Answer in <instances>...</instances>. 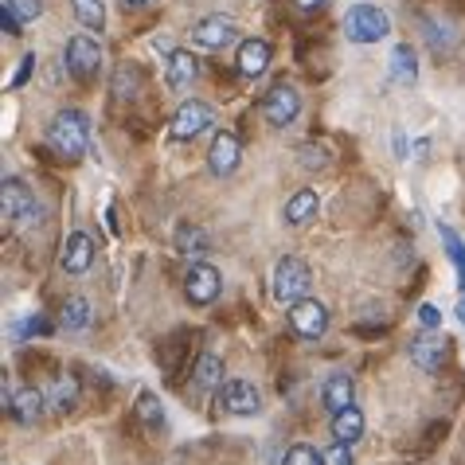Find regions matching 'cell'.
<instances>
[{"label": "cell", "instance_id": "cell-8", "mask_svg": "<svg viewBox=\"0 0 465 465\" xmlns=\"http://www.w3.org/2000/svg\"><path fill=\"white\" fill-rule=\"evenodd\" d=\"M219 290H223V274L212 266V262H196L184 274V297H188V305H212Z\"/></svg>", "mask_w": 465, "mask_h": 465}, {"label": "cell", "instance_id": "cell-18", "mask_svg": "<svg viewBox=\"0 0 465 465\" xmlns=\"http://www.w3.org/2000/svg\"><path fill=\"white\" fill-rule=\"evenodd\" d=\"M227 380H223V360H219L215 352H200V360H196V368H192V387L196 391H203V395H212V391H219Z\"/></svg>", "mask_w": 465, "mask_h": 465}, {"label": "cell", "instance_id": "cell-2", "mask_svg": "<svg viewBox=\"0 0 465 465\" xmlns=\"http://www.w3.org/2000/svg\"><path fill=\"white\" fill-rule=\"evenodd\" d=\"M309 286H313V270H309L305 258H297V254L278 258L274 274H270V297H274V302H282V305L305 302Z\"/></svg>", "mask_w": 465, "mask_h": 465}, {"label": "cell", "instance_id": "cell-3", "mask_svg": "<svg viewBox=\"0 0 465 465\" xmlns=\"http://www.w3.org/2000/svg\"><path fill=\"white\" fill-rule=\"evenodd\" d=\"M391 32V20L380 5H352L344 12V35L352 44H380Z\"/></svg>", "mask_w": 465, "mask_h": 465}, {"label": "cell", "instance_id": "cell-12", "mask_svg": "<svg viewBox=\"0 0 465 465\" xmlns=\"http://www.w3.org/2000/svg\"><path fill=\"white\" fill-rule=\"evenodd\" d=\"M94 254H98L94 235H86V231H74V235L63 242L59 262H63V270H67V274H86V270L94 266Z\"/></svg>", "mask_w": 465, "mask_h": 465}, {"label": "cell", "instance_id": "cell-16", "mask_svg": "<svg viewBox=\"0 0 465 465\" xmlns=\"http://www.w3.org/2000/svg\"><path fill=\"white\" fill-rule=\"evenodd\" d=\"M352 395H356V383H352V376H344V371H332V376L321 383V407H325L329 415H341L344 407H352Z\"/></svg>", "mask_w": 465, "mask_h": 465}, {"label": "cell", "instance_id": "cell-21", "mask_svg": "<svg viewBox=\"0 0 465 465\" xmlns=\"http://www.w3.org/2000/svg\"><path fill=\"white\" fill-rule=\"evenodd\" d=\"M364 438V411L356 403L344 407L341 415H332V442H344V446H356Z\"/></svg>", "mask_w": 465, "mask_h": 465}, {"label": "cell", "instance_id": "cell-11", "mask_svg": "<svg viewBox=\"0 0 465 465\" xmlns=\"http://www.w3.org/2000/svg\"><path fill=\"white\" fill-rule=\"evenodd\" d=\"M212 122H215V114H212L208 102H184V106L176 110L169 134H173L176 141H192V137H200Z\"/></svg>", "mask_w": 465, "mask_h": 465}, {"label": "cell", "instance_id": "cell-39", "mask_svg": "<svg viewBox=\"0 0 465 465\" xmlns=\"http://www.w3.org/2000/svg\"><path fill=\"white\" fill-rule=\"evenodd\" d=\"M125 5H134V8H137V5H149V0H125Z\"/></svg>", "mask_w": 465, "mask_h": 465}, {"label": "cell", "instance_id": "cell-10", "mask_svg": "<svg viewBox=\"0 0 465 465\" xmlns=\"http://www.w3.org/2000/svg\"><path fill=\"white\" fill-rule=\"evenodd\" d=\"M290 329L297 332V337H305V341L325 337V329H329V309L321 305V302H313V297H305V302L290 305Z\"/></svg>", "mask_w": 465, "mask_h": 465}, {"label": "cell", "instance_id": "cell-30", "mask_svg": "<svg viewBox=\"0 0 465 465\" xmlns=\"http://www.w3.org/2000/svg\"><path fill=\"white\" fill-rule=\"evenodd\" d=\"M0 5H8L12 12L20 16V24H32L44 16V0H0Z\"/></svg>", "mask_w": 465, "mask_h": 465}, {"label": "cell", "instance_id": "cell-20", "mask_svg": "<svg viewBox=\"0 0 465 465\" xmlns=\"http://www.w3.org/2000/svg\"><path fill=\"white\" fill-rule=\"evenodd\" d=\"M196 79H200L196 55H188V51H173V55H169V67H164V83H169L173 90H188Z\"/></svg>", "mask_w": 465, "mask_h": 465}, {"label": "cell", "instance_id": "cell-13", "mask_svg": "<svg viewBox=\"0 0 465 465\" xmlns=\"http://www.w3.org/2000/svg\"><path fill=\"white\" fill-rule=\"evenodd\" d=\"M242 157V141L231 134V129H219L215 141H212V153H208V169L215 176H231L235 173V164Z\"/></svg>", "mask_w": 465, "mask_h": 465}, {"label": "cell", "instance_id": "cell-33", "mask_svg": "<svg viewBox=\"0 0 465 465\" xmlns=\"http://www.w3.org/2000/svg\"><path fill=\"white\" fill-rule=\"evenodd\" d=\"M32 71H35V51H24V59H20L16 74H12L8 90H16V86H24V83H28V79H32Z\"/></svg>", "mask_w": 465, "mask_h": 465}, {"label": "cell", "instance_id": "cell-7", "mask_svg": "<svg viewBox=\"0 0 465 465\" xmlns=\"http://www.w3.org/2000/svg\"><path fill=\"white\" fill-rule=\"evenodd\" d=\"M297 114H302V94L290 86V83H278V86H270L266 90V98H262V118L274 125V129H286Z\"/></svg>", "mask_w": 465, "mask_h": 465}, {"label": "cell", "instance_id": "cell-6", "mask_svg": "<svg viewBox=\"0 0 465 465\" xmlns=\"http://www.w3.org/2000/svg\"><path fill=\"white\" fill-rule=\"evenodd\" d=\"M219 407L235 419H254L262 411V395H258V387L251 380H227L219 387Z\"/></svg>", "mask_w": 465, "mask_h": 465}, {"label": "cell", "instance_id": "cell-9", "mask_svg": "<svg viewBox=\"0 0 465 465\" xmlns=\"http://www.w3.org/2000/svg\"><path fill=\"white\" fill-rule=\"evenodd\" d=\"M446 356H450V341L442 337V332L426 329L422 337L411 341V364H415L419 371H442L446 368Z\"/></svg>", "mask_w": 465, "mask_h": 465}, {"label": "cell", "instance_id": "cell-22", "mask_svg": "<svg viewBox=\"0 0 465 465\" xmlns=\"http://www.w3.org/2000/svg\"><path fill=\"white\" fill-rule=\"evenodd\" d=\"M90 321H94V309H90V302L86 297H67L63 302V309H59V329L63 332H86L90 329Z\"/></svg>", "mask_w": 465, "mask_h": 465}, {"label": "cell", "instance_id": "cell-17", "mask_svg": "<svg viewBox=\"0 0 465 465\" xmlns=\"http://www.w3.org/2000/svg\"><path fill=\"white\" fill-rule=\"evenodd\" d=\"M270 67V44L266 40H242L235 51V71L242 79H258Z\"/></svg>", "mask_w": 465, "mask_h": 465}, {"label": "cell", "instance_id": "cell-32", "mask_svg": "<svg viewBox=\"0 0 465 465\" xmlns=\"http://www.w3.org/2000/svg\"><path fill=\"white\" fill-rule=\"evenodd\" d=\"M321 465H352V446L344 442H332L325 454H321Z\"/></svg>", "mask_w": 465, "mask_h": 465}, {"label": "cell", "instance_id": "cell-26", "mask_svg": "<svg viewBox=\"0 0 465 465\" xmlns=\"http://www.w3.org/2000/svg\"><path fill=\"white\" fill-rule=\"evenodd\" d=\"M74 403H79V383H74V376H55V383H51V407L71 411Z\"/></svg>", "mask_w": 465, "mask_h": 465}, {"label": "cell", "instance_id": "cell-25", "mask_svg": "<svg viewBox=\"0 0 465 465\" xmlns=\"http://www.w3.org/2000/svg\"><path fill=\"white\" fill-rule=\"evenodd\" d=\"M74 16H79V24L86 32H102L106 28V5L102 0H71Z\"/></svg>", "mask_w": 465, "mask_h": 465}, {"label": "cell", "instance_id": "cell-28", "mask_svg": "<svg viewBox=\"0 0 465 465\" xmlns=\"http://www.w3.org/2000/svg\"><path fill=\"white\" fill-rule=\"evenodd\" d=\"M438 235H442V242H446V254H450V262L458 266V274H461V297H465V242L454 235V231H450L446 223L438 227Z\"/></svg>", "mask_w": 465, "mask_h": 465}, {"label": "cell", "instance_id": "cell-4", "mask_svg": "<svg viewBox=\"0 0 465 465\" xmlns=\"http://www.w3.org/2000/svg\"><path fill=\"white\" fill-rule=\"evenodd\" d=\"M0 215H5L8 227L40 219V200H35V192L20 176H5V184H0Z\"/></svg>", "mask_w": 465, "mask_h": 465}, {"label": "cell", "instance_id": "cell-23", "mask_svg": "<svg viewBox=\"0 0 465 465\" xmlns=\"http://www.w3.org/2000/svg\"><path fill=\"white\" fill-rule=\"evenodd\" d=\"M391 79L399 86H415L419 83V51L411 44H399L391 51Z\"/></svg>", "mask_w": 465, "mask_h": 465}, {"label": "cell", "instance_id": "cell-24", "mask_svg": "<svg viewBox=\"0 0 465 465\" xmlns=\"http://www.w3.org/2000/svg\"><path fill=\"white\" fill-rule=\"evenodd\" d=\"M317 208H321L317 192H313V188H302V192H297V196H290V203H286V223H290V227L313 223V219H317Z\"/></svg>", "mask_w": 465, "mask_h": 465}, {"label": "cell", "instance_id": "cell-27", "mask_svg": "<svg viewBox=\"0 0 465 465\" xmlns=\"http://www.w3.org/2000/svg\"><path fill=\"white\" fill-rule=\"evenodd\" d=\"M137 422L141 426H164V407H161V399L153 391L137 395Z\"/></svg>", "mask_w": 465, "mask_h": 465}, {"label": "cell", "instance_id": "cell-19", "mask_svg": "<svg viewBox=\"0 0 465 465\" xmlns=\"http://www.w3.org/2000/svg\"><path fill=\"white\" fill-rule=\"evenodd\" d=\"M173 242H176V254L192 258V262H200V258L212 251L208 231L196 227V223H180V227H176V235H173Z\"/></svg>", "mask_w": 465, "mask_h": 465}, {"label": "cell", "instance_id": "cell-31", "mask_svg": "<svg viewBox=\"0 0 465 465\" xmlns=\"http://www.w3.org/2000/svg\"><path fill=\"white\" fill-rule=\"evenodd\" d=\"M137 83H141V71H137V67H125L118 79H114V94L134 98V94H137Z\"/></svg>", "mask_w": 465, "mask_h": 465}, {"label": "cell", "instance_id": "cell-38", "mask_svg": "<svg viewBox=\"0 0 465 465\" xmlns=\"http://www.w3.org/2000/svg\"><path fill=\"white\" fill-rule=\"evenodd\" d=\"M391 145H395L399 157H407V134H403V129H395V134H391Z\"/></svg>", "mask_w": 465, "mask_h": 465}, {"label": "cell", "instance_id": "cell-5", "mask_svg": "<svg viewBox=\"0 0 465 465\" xmlns=\"http://www.w3.org/2000/svg\"><path fill=\"white\" fill-rule=\"evenodd\" d=\"M63 63H67V74L74 83H94L98 71H102V44L94 40V35H86V32L71 35Z\"/></svg>", "mask_w": 465, "mask_h": 465}, {"label": "cell", "instance_id": "cell-29", "mask_svg": "<svg viewBox=\"0 0 465 465\" xmlns=\"http://www.w3.org/2000/svg\"><path fill=\"white\" fill-rule=\"evenodd\" d=\"M282 465H321V454H317V446H309V442H297L286 450V458H282Z\"/></svg>", "mask_w": 465, "mask_h": 465}, {"label": "cell", "instance_id": "cell-34", "mask_svg": "<svg viewBox=\"0 0 465 465\" xmlns=\"http://www.w3.org/2000/svg\"><path fill=\"white\" fill-rule=\"evenodd\" d=\"M40 332H51V325H47V321L44 317H28V321H20V325H16V337H24V341H32V337H40Z\"/></svg>", "mask_w": 465, "mask_h": 465}, {"label": "cell", "instance_id": "cell-15", "mask_svg": "<svg viewBox=\"0 0 465 465\" xmlns=\"http://www.w3.org/2000/svg\"><path fill=\"white\" fill-rule=\"evenodd\" d=\"M192 40H196V47H203V51H223L231 40H235V20H231V16L200 20L196 32H192Z\"/></svg>", "mask_w": 465, "mask_h": 465}, {"label": "cell", "instance_id": "cell-37", "mask_svg": "<svg viewBox=\"0 0 465 465\" xmlns=\"http://www.w3.org/2000/svg\"><path fill=\"white\" fill-rule=\"evenodd\" d=\"M293 8L302 12V16H313V12L325 8V0H293Z\"/></svg>", "mask_w": 465, "mask_h": 465}, {"label": "cell", "instance_id": "cell-1", "mask_svg": "<svg viewBox=\"0 0 465 465\" xmlns=\"http://www.w3.org/2000/svg\"><path fill=\"white\" fill-rule=\"evenodd\" d=\"M47 141H51V149L59 153V157H67V161H79L86 145H90V118L83 110H59L55 114V122L47 125Z\"/></svg>", "mask_w": 465, "mask_h": 465}, {"label": "cell", "instance_id": "cell-36", "mask_svg": "<svg viewBox=\"0 0 465 465\" xmlns=\"http://www.w3.org/2000/svg\"><path fill=\"white\" fill-rule=\"evenodd\" d=\"M419 325L422 329H438V325H442V313H438V305H422L419 309Z\"/></svg>", "mask_w": 465, "mask_h": 465}, {"label": "cell", "instance_id": "cell-35", "mask_svg": "<svg viewBox=\"0 0 465 465\" xmlns=\"http://www.w3.org/2000/svg\"><path fill=\"white\" fill-rule=\"evenodd\" d=\"M0 24H5V35H8V40H16V35L24 32V24H20V16H16V12H12L8 5H0Z\"/></svg>", "mask_w": 465, "mask_h": 465}, {"label": "cell", "instance_id": "cell-14", "mask_svg": "<svg viewBox=\"0 0 465 465\" xmlns=\"http://www.w3.org/2000/svg\"><path fill=\"white\" fill-rule=\"evenodd\" d=\"M5 407L20 426H35L44 419V411H47V399H44L40 387H20V391H12V399Z\"/></svg>", "mask_w": 465, "mask_h": 465}]
</instances>
